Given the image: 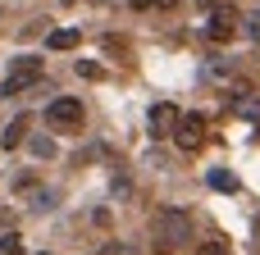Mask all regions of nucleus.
I'll list each match as a JSON object with an SVG mask.
<instances>
[{"label":"nucleus","mask_w":260,"mask_h":255,"mask_svg":"<svg viewBox=\"0 0 260 255\" xmlns=\"http://www.w3.org/2000/svg\"><path fill=\"white\" fill-rule=\"evenodd\" d=\"M32 82H41V59H37V55H23V59H14V68H9V78H5V96L27 91Z\"/></svg>","instance_id":"f257e3e1"},{"label":"nucleus","mask_w":260,"mask_h":255,"mask_svg":"<svg viewBox=\"0 0 260 255\" xmlns=\"http://www.w3.org/2000/svg\"><path fill=\"white\" fill-rule=\"evenodd\" d=\"M46 46H50V50H73V46H78V27H55V32L46 37Z\"/></svg>","instance_id":"0eeeda50"},{"label":"nucleus","mask_w":260,"mask_h":255,"mask_svg":"<svg viewBox=\"0 0 260 255\" xmlns=\"http://www.w3.org/2000/svg\"><path fill=\"white\" fill-rule=\"evenodd\" d=\"M233 32H238V9H229V5H224V9H210L206 37H210V41H229Z\"/></svg>","instance_id":"20e7f679"},{"label":"nucleus","mask_w":260,"mask_h":255,"mask_svg":"<svg viewBox=\"0 0 260 255\" xmlns=\"http://www.w3.org/2000/svg\"><path fill=\"white\" fill-rule=\"evenodd\" d=\"M160 228H165V233H169V237H183V233H187V219H183V214H174V210H169V214H160Z\"/></svg>","instance_id":"1a4fd4ad"},{"label":"nucleus","mask_w":260,"mask_h":255,"mask_svg":"<svg viewBox=\"0 0 260 255\" xmlns=\"http://www.w3.org/2000/svg\"><path fill=\"white\" fill-rule=\"evenodd\" d=\"M155 5H165V9H174V5H178V0H155Z\"/></svg>","instance_id":"f3484780"},{"label":"nucleus","mask_w":260,"mask_h":255,"mask_svg":"<svg viewBox=\"0 0 260 255\" xmlns=\"http://www.w3.org/2000/svg\"><path fill=\"white\" fill-rule=\"evenodd\" d=\"M32 155L50 160V155H55V141H50V137H37V141H32Z\"/></svg>","instance_id":"f8f14e48"},{"label":"nucleus","mask_w":260,"mask_h":255,"mask_svg":"<svg viewBox=\"0 0 260 255\" xmlns=\"http://www.w3.org/2000/svg\"><path fill=\"white\" fill-rule=\"evenodd\" d=\"M197 5H201V9H215V5H219V0H197Z\"/></svg>","instance_id":"dca6fc26"},{"label":"nucleus","mask_w":260,"mask_h":255,"mask_svg":"<svg viewBox=\"0 0 260 255\" xmlns=\"http://www.w3.org/2000/svg\"><path fill=\"white\" fill-rule=\"evenodd\" d=\"M78 73H82V78H91V82H96V78H105V68H101V64H91V59H78Z\"/></svg>","instance_id":"9b49d317"},{"label":"nucleus","mask_w":260,"mask_h":255,"mask_svg":"<svg viewBox=\"0 0 260 255\" xmlns=\"http://www.w3.org/2000/svg\"><path fill=\"white\" fill-rule=\"evenodd\" d=\"M46 123H50V128H59V132H73V128H82V100H73V96H59V100H50V110H46Z\"/></svg>","instance_id":"f03ea898"},{"label":"nucleus","mask_w":260,"mask_h":255,"mask_svg":"<svg viewBox=\"0 0 260 255\" xmlns=\"http://www.w3.org/2000/svg\"><path fill=\"white\" fill-rule=\"evenodd\" d=\"M0 255H23V237L18 233H5L0 237Z\"/></svg>","instance_id":"9d476101"},{"label":"nucleus","mask_w":260,"mask_h":255,"mask_svg":"<svg viewBox=\"0 0 260 255\" xmlns=\"http://www.w3.org/2000/svg\"><path fill=\"white\" fill-rule=\"evenodd\" d=\"M197 255H233V251H229L224 242H201V251H197Z\"/></svg>","instance_id":"ddd939ff"},{"label":"nucleus","mask_w":260,"mask_h":255,"mask_svg":"<svg viewBox=\"0 0 260 255\" xmlns=\"http://www.w3.org/2000/svg\"><path fill=\"white\" fill-rule=\"evenodd\" d=\"M247 32H251V37H256V41H260V5H256V9H251V14H247Z\"/></svg>","instance_id":"4468645a"},{"label":"nucleus","mask_w":260,"mask_h":255,"mask_svg":"<svg viewBox=\"0 0 260 255\" xmlns=\"http://www.w3.org/2000/svg\"><path fill=\"white\" fill-rule=\"evenodd\" d=\"M178 110L169 105V100H160V105H151V137H174V128H178Z\"/></svg>","instance_id":"39448f33"},{"label":"nucleus","mask_w":260,"mask_h":255,"mask_svg":"<svg viewBox=\"0 0 260 255\" xmlns=\"http://www.w3.org/2000/svg\"><path fill=\"white\" fill-rule=\"evenodd\" d=\"M210 187H215V192H238V178H233L229 169H210Z\"/></svg>","instance_id":"6e6552de"},{"label":"nucleus","mask_w":260,"mask_h":255,"mask_svg":"<svg viewBox=\"0 0 260 255\" xmlns=\"http://www.w3.org/2000/svg\"><path fill=\"white\" fill-rule=\"evenodd\" d=\"M174 137H178L183 151H201V146H206V119H201V114H183L178 128H174Z\"/></svg>","instance_id":"7ed1b4c3"},{"label":"nucleus","mask_w":260,"mask_h":255,"mask_svg":"<svg viewBox=\"0 0 260 255\" xmlns=\"http://www.w3.org/2000/svg\"><path fill=\"white\" fill-rule=\"evenodd\" d=\"M41 255H46V251H41Z\"/></svg>","instance_id":"a211bd4d"},{"label":"nucleus","mask_w":260,"mask_h":255,"mask_svg":"<svg viewBox=\"0 0 260 255\" xmlns=\"http://www.w3.org/2000/svg\"><path fill=\"white\" fill-rule=\"evenodd\" d=\"M23 137H27V114H18L9 128H5V137H0V146L5 151H14V146H23Z\"/></svg>","instance_id":"423d86ee"},{"label":"nucleus","mask_w":260,"mask_h":255,"mask_svg":"<svg viewBox=\"0 0 260 255\" xmlns=\"http://www.w3.org/2000/svg\"><path fill=\"white\" fill-rule=\"evenodd\" d=\"M128 5H133V9H151L155 0H128Z\"/></svg>","instance_id":"2eb2a0df"}]
</instances>
